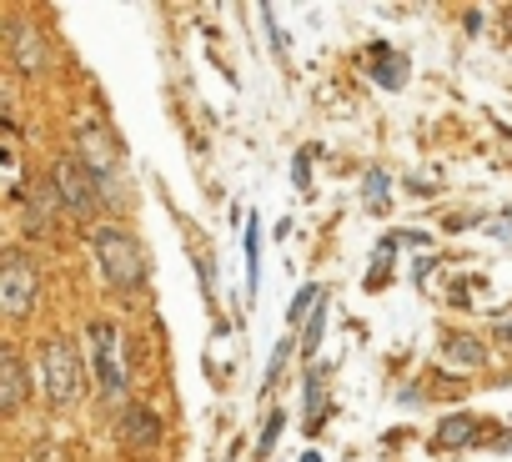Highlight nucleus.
I'll list each match as a JSON object with an SVG mask.
<instances>
[{
    "label": "nucleus",
    "instance_id": "1a4fd4ad",
    "mask_svg": "<svg viewBox=\"0 0 512 462\" xmlns=\"http://www.w3.org/2000/svg\"><path fill=\"white\" fill-rule=\"evenodd\" d=\"M16 66L26 76H41L46 71V41H41L36 26H16Z\"/></svg>",
    "mask_w": 512,
    "mask_h": 462
},
{
    "label": "nucleus",
    "instance_id": "6ab92c4d",
    "mask_svg": "<svg viewBox=\"0 0 512 462\" xmlns=\"http://www.w3.org/2000/svg\"><path fill=\"white\" fill-rule=\"evenodd\" d=\"M367 196H372V206L387 201V171H367Z\"/></svg>",
    "mask_w": 512,
    "mask_h": 462
},
{
    "label": "nucleus",
    "instance_id": "423d86ee",
    "mask_svg": "<svg viewBox=\"0 0 512 462\" xmlns=\"http://www.w3.org/2000/svg\"><path fill=\"white\" fill-rule=\"evenodd\" d=\"M36 292H41V277H36V267H26L21 257H11L6 267H0V302H6V312H31V302H36Z\"/></svg>",
    "mask_w": 512,
    "mask_h": 462
},
{
    "label": "nucleus",
    "instance_id": "4be33fe9",
    "mask_svg": "<svg viewBox=\"0 0 512 462\" xmlns=\"http://www.w3.org/2000/svg\"><path fill=\"white\" fill-rule=\"evenodd\" d=\"M302 462H322V457H317V452H307V457H302Z\"/></svg>",
    "mask_w": 512,
    "mask_h": 462
},
{
    "label": "nucleus",
    "instance_id": "9d476101",
    "mask_svg": "<svg viewBox=\"0 0 512 462\" xmlns=\"http://www.w3.org/2000/svg\"><path fill=\"white\" fill-rule=\"evenodd\" d=\"M0 377H6V387H0V407H6V412H16V407H21V397H26V372H21V357H16V347H6V352H0Z\"/></svg>",
    "mask_w": 512,
    "mask_h": 462
},
{
    "label": "nucleus",
    "instance_id": "9b49d317",
    "mask_svg": "<svg viewBox=\"0 0 512 462\" xmlns=\"http://www.w3.org/2000/svg\"><path fill=\"white\" fill-rule=\"evenodd\" d=\"M372 56H377L372 81H377V86H387V91H397V86L407 81V56H397V51H387V46H372Z\"/></svg>",
    "mask_w": 512,
    "mask_h": 462
},
{
    "label": "nucleus",
    "instance_id": "ddd939ff",
    "mask_svg": "<svg viewBox=\"0 0 512 462\" xmlns=\"http://www.w3.org/2000/svg\"><path fill=\"white\" fill-rule=\"evenodd\" d=\"M442 362H452V367H482V342H472V337H447Z\"/></svg>",
    "mask_w": 512,
    "mask_h": 462
},
{
    "label": "nucleus",
    "instance_id": "f03ea898",
    "mask_svg": "<svg viewBox=\"0 0 512 462\" xmlns=\"http://www.w3.org/2000/svg\"><path fill=\"white\" fill-rule=\"evenodd\" d=\"M76 146H81V166L96 176V186H101V191H116L111 181H116V171H121V146L111 141V131L86 116V121L76 126Z\"/></svg>",
    "mask_w": 512,
    "mask_h": 462
},
{
    "label": "nucleus",
    "instance_id": "a211bd4d",
    "mask_svg": "<svg viewBox=\"0 0 512 462\" xmlns=\"http://www.w3.org/2000/svg\"><path fill=\"white\" fill-rule=\"evenodd\" d=\"M317 297H322L317 287H302V292H297V302H292V327H297V322H302V317L317 307Z\"/></svg>",
    "mask_w": 512,
    "mask_h": 462
},
{
    "label": "nucleus",
    "instance_id": "2eb2a0df",
    "mask_svg": "<svg viewBox=\"0 0 512 462\" xmlns=\"http://www.w3.org/2000/svg\"><path fill=\"white\" fill-rule=\"evenodd\" d=\"M322 327H327V302L312 312V322H307V337H302V352L307 357H317V347H322Z\"/></svg>",
    "mask_w": 512,
    "mask_h": 462
},
{
    "label": "nucleus",
    "instance_id": "7ed1b4c3",
    "mask_svg": "<svg viewBox=\"0 0 512 462\" xmlns=\"http://www.w3.org/2000/svg\"><path fill=\"white\" fill-rule=\"evenodd\" d=\"M46 387L51 402H76L81 392V357L71 342H46Z\"/></svg>",
    "mask_w": 512,
    "mask_h": 462
},
{
    "label": "nucleus",
    "instance_id": "39448f33",
    "mask_svg": "<svg viewBox=\"0 0 512 462\" xmlns=\"http://www.w3.org/2000/svg\"><path fill=\"white\" fill-rule=\"evenodd\" d=\"M91 342H96L101 387H106L111 397H121V392H126V362H121V337H116V327H111V322H96V327H91Z\"/></svg>",
    "mask_w": 512,
    "mask_h": 462
},
{
    "label": "nucleus",
    "instance_id": "aec40b11",
    "mask_svg": "<svg viewBox=\"0 0 512 462\" xmlns=\"http://www.w3.org/2000/svg\"><path fill=\"white\" fill-rule=\"evenodd\" d=\"M292 176H297V186H302V191H312V161H307V151L292 161Z\"/></svg>",
    "mask_w": 512,
    "mask_h": 462
},
{
    "label": "nucleus",
    "instance_id": "412c9836",
    "mask_svg": "<svg viewBox=\"0 0 512 462\" xmlns=\"http://www.w3.org/2000/svg\"><path fill=\"white\" fill-rule=\"evenodd\" d=\"M497 342H502V347L512 352V327H497Z\"/></svg>",
    "mask_w": 512,
    "mask_h": 462
},
{
    "label": "nucleus",
    "instance_id": "f3484780",
    "mask_svg": "<svg viewBox=\"0 0 512 462\" xmlns=\"http://www.w3.org/2000/svg\"><path fill=\"white\" fill-rule=\"evenodd\" d=\"M307 422H312V427L322 422V377H317V372L307 377Z\"/></svg>",
    "mask_w": 512,
    "mask_h": 462
},
{
    "label": "nucleus",
    "instance_id": "6e6552de",
    "mask_svg": "<svg viewBox=\"0 0 512 462\" xmlns=\"http://www.w3.org/2000/svg\"><path fill=\"white\" fill-rule=\"evenodd\" d=\"M21 201H26V221H31V237L51 226V211H56V186H21Z\"/></svg>",
    "mask_w": 512,
    "mask_h": 462
},
{
    "label": "nucleus",
    "instance_id": "f257e3e1",
    "mask_svg": "<svg viewBox=\"0 0 512 462\" xmlns=\"http://www.w3.org/2000/svg\"><path fill=\"white\" fill-rule=\"evenodd\" d=\"M96 257H101V267H106V277L116 282V287H141L146 282V252H141V242L131 237L126 226H101L96 231Z\"/></svg>",
    "mask_w": 512,
    "mask_h": 462
},
{
    "label": "nucleus",
    "instance_id": "f8f14e48",
    "mask_svg": "<svg viewBox=\"0 0 512 462\" xmlns=\"http://www.w3.org/2000/svg\"><path fill=\"white\" fill-rule=\"evenodd\" d=\"M467 442H477V422L472 417H447L437 427V437H432L437 452H452V447H467Z\"/></svg>",
    "mask_w": 512,
    "mask_h": 462
},
{
    "label": "nucleus",
    "instance_id": "4468645a",
    "mask_svg": "<svg viewBox=\"0 0 512 462\" xmlns=\"http://www.w3.org/2000/svg\"><path fill=\"white\" fill-rule=\"evenodd\" d=\"M282 427H287V412H282V407H272V412H267V427H262V442H256V462H267V452L277 447Z\"/></svg>",
    "mask_w": 512,
    "mask_h": 462
},
{
    "label": "nucleus",
    "instance_id": "dca6fc26",
    "mask_svg": "<svg viewBox=\"0 0 512 462\" xmlns=\"http://www.w3.org/2000/svg\"><path fill=\"white\" fill-rule=\"evenodd\" d=\"M256 257H262V242H256V221L246 226V282L256 292Z\"/></svg>",
    "mask_w": 512,
    "mask_h": 462
},
{
    "label": "nucleus",
    "instance_id": "20e7f679",
    "mask_svg": "<svg viewBox=\"0 0 512 462\" xmlns=\"http://www.w3.org/2000/svg\"><path fill=\"white\" fill-rule=\"evenodd\" d=\"M96 176L81 166V156H66L61 166H56V196L66 201V211H76V216H91L96 211Z\"/></svg>",
    "mask_w": 512,
    "mask_h": 462
},
{
    "label": "nucleus",
    "instance_id": "0eeeda50",
    "mask_svg": "<svg viewBox=\"0 0 512 462\" xmlns=\"http://www.w3.org/2000/svg\"><path fill=\"white\" fill-rule=\"evenodd\" d=\"M121 437L131 447H156L161 442V417L146 407H121Z\"/></svg>",
    "mask_w": 512,
    "mask_h": 462
}]
</instances>
